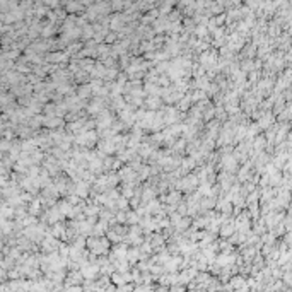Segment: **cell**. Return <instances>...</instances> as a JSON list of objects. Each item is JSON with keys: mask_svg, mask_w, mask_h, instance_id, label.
I'll list each match as a JSON object with an SVG mask.
<instances>
[{"mask_svg": "<svg viewBox=\"0 0 292 292\" xmlns=\"http://www.w3.org/2000/svg\"><path fill=\"white\" fill-rule=\"evenodd\" d=\"M232 231H234V226H232L231 222H229V224H227V226H224V227H222V229H221V234H222V236H224V238H226V236H229V234H231Z\"/></svg>", "mask_w": 292, "mask_h": 292, "instance_id": "1", "label": "cell"}, {"mask_svg": "<svg viewBox=\"0 0 292 292\" xmlns=\"http://www.w3.org/2000/svg\"><path fill=\"white\" fill-rule=\"evenodd\" d=\"M147 104H149V108H157V106L161 104V99H159V98H151Z\"/></svg>", "mask_w": 292, "mask_h": 292, "instance_id": "2", "label": "cell"}, {"mask_svg": "<svg viewBox=\"0 0 292 292\" xmlns=\"http://www.w3.org/2000/svg\"><path fill=\"white\" fill-rule=\"evenodd\" d=\"M89 94H91V86H84L81 89V92H79L81 98H86V96H89Z\"/></svg>", "mask_w": 292, "mask_h": 292, "instance_id": "3", "label": "cell"}, {"mask_svg": "<svg viewBox=\"0 0 292 292\" xmlns=\"http://www.w3.org/2000/svg\"><path fill=\"white\" fill-rule=\"evenodd\" d=\"M178 200H180V193H178V192L171 193V195L168 197V202H169V203H176Z\"/></svg>", "mask_w": 292, "mask_h": 292, "instance_id": "4", "label": "cell"}, {"mask_svg": "<svg viewBox=\"0 0 292 292\" xmlns=\"http://www.w3.org/2000/svg\"><path fill=\"white\" fill-rule=\"evenodd\" d=\"M111 279H113V282H116V284H123V280H125V277L120 275V273H115Z\"/></svg>", "mask_w": 292, "mask_h": 292, "instance_id": "5", "label": "cell"}]
</instances>
